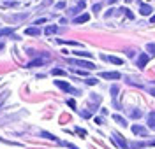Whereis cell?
<instances>
[{
	"label": "cell",
	"instance_id": "34",
	"mask_svg": "<svg viewBox=\"0 0 155 149\" xmlns=\"http://www.w3.org/2000/svg\"><path fill=\"white\" fill-rule=\"evenodd\" d=\"M152 95H153V97H155V89H152Z\"/></svg>",
	"mask_w": 155,
	"mask_h": 149
},
{
	"label": "cell",
	"instance_id": "31",
	"mask_svg": "<svg viewBox=\"0 0 155 149\" xmlns=\"http://www.w3.org/2000/svg\"><path fill=\"white\" fill-rule=\"evenodd\" d=\"M146 146H155V140H150V142H148Z\"/></svg>",
	"mask_w": 155,
	"mask_h": 149
},
{
	"label": "cell",
	"instance_id": "3",
	"mask_svg": "<svg viewBox=\"0 0 155 149\" xmlns=\"http://www.w3.org/2000/svg\"><path fill=\"white\" fill-rule=\"evenodd\" d=\"M55 84L58 86L60 89H63V91H67V93H78V89L71 88V84H67L65 81H55Z\"/></svg>",
	"mask_w": 155,
	"mask_h": 149
},
{
	"label": "cell",
	"instance_id": "2",
	"mask_svg": "<svg viewBox=\"0 0 155 149\" xmlns=\"http://www.w3.org/2000/svg\"><path fill=\"white\" fill-rule=\"evenodd\" d=\"M111 137H113V140H116V142H118V146H120L122 149H129V142H127V140H125L124 137L118 133V132H113V135H111Z\"/></svg>",
	"mask_w": 155,
	"mask_h": 149
},
{
	"label": "cell",
	"instance_id": "35",
	"mask_svg": "<svg viewBox=\"0 0 155 149\" xmlns=\"http://www.w3.org/2000/svg\"><path fill=\"white\" fill-rule=\"evenodd\" d=\"M2 48H4V44H2V42H0V49H2Z\"/></svg>",
	"mask_w": 155,
	"mask_h": 149
},
{
	"label": "cell",
	"instance_id": "6",
	"mask_svg": "<svg viewBox=\"0 0 155 149\" xmlns=\"http://www.w3.org/2000/svg\"><path fill=\"white\" fill-rule=\"evenodd\" d=\"M148 54H145V53H141V56L137 58V67H141V69H145L146 67V63H148Z\"/></svg>",
	"mask_w": 155,
	"mask_h": 149
},
{
	"label": "cell",
	"instance_id": "30",
	"mask_svg": "<svg viewBox=\"0 0 155 149\" xmlns=\"http://www.w3.org/2000/svg\"><path fill=\"white\" fill-rule=\"evenodd\" d=\"M42 23H46V18H42V20H37V21H35V25H42Z\"/></svg>",
	"mask_w": 155,
	"mask_h": 149
},
{
	"label": "cell",
	"instance_id": "9",
	"mask_svg": "<svg viewBox=\"0 0 155 149\" xmlns=\"http://www.w3.org/2000/svg\"><path fill=\"white\" fill-rule=\"evenodd\" d=\"M25 33H27V35H32V37H37V35H41V30L35 28V26H30V28L25 30Z\"/></svg>",
	"mask_w": 155,
	"mask_h": 149
},
{
	"label": "cell",
	"instance_id": "33",
	"mask_svg": "<svg viewBox=\"0 0 155 149\" xmlns=\"http://www.w3.org/2000/svg\"><path fill=\"white\" fill-rule=\"evenodd\" d=\"M115 2H116V0H109V4H115Z\"/></svg>",
	"mask_w": 155,
	"mask_h": 149
},
{
	"label": "cell",
	"instance_id": "8",
	"mask_svg": "<svg viewBox=\"0 0 155 149\" xmlns=\"http://www.w3.org/2000/svg\"><path fill=\"white\" fill-rule=\"evenodd\" d=\"M139 11H141V14H143V16H148L153 9H152L148 4H139Z\"/></svg>",
	"mask_w": 155,
	"mask_h": 149
},
{
	"label": "cell",
	"instance_id": "18",
	"mask_svg": "<svg viewBox=\"0 0 155 149\" xmlns=\"http://www.w3.org/2000/svg\"><path fill=\"white\" fill-rule=\"evenodd\" d=\"M76 54L78 56H88V58L92 56V53H86V51H76Z\"/></svg>",
	"mask_w": 155,
	"mask_h": 149
},
{
	"label": "cell",
	"instance_id": "25",
	"mask_svg": "<svg viewBox=\"0 0 155 149\" xmlns=\"http://www.w3.org/2000/svg\"><path fill=\"white\" fill-rule=\"evenodd\" d=\"M76 74H79V76H88V70H76Z\"/></svg>",
	"mask_w": 155,
	"mask_h": 149
},
{
	"label": "cell",
	"instance_id": "10",
	"mask_svg": "<svg viewBox=\"0 0 155 149\" xmlns=\"http://www.w3.org/2000/svg\"><path fill=\"white\" fill-rule=\"evenodd\" d=\"M148 126L152 130H155V110H152L150 116H148Z\"/></svg>",
	"mask_w": 155,
	"mask_h": 149
},
{
	"label": "cell",
	"instance_id": "14",
	"mask_svg": "<svg viewBox=\"0 0 155 149\" xmlns=\"http://www.w3.org/2000/svg\"><path fill=\"white\" fill-rule=\"evenodd\" d=\"M104 58H106V60H109L111 63H116V65H122V63H124L122 60H120V58H116V56H104Z\"/></svg>",
	"mask_w": 155,
	"mask_h": 149
},
{
	"label": "cell",
	"instance_id": "29",
	"mask_svg": "<svg viewBox=\"0 0 155 149\" xmlns=\"http://www.w3.org/2000/svg\"><path fill=\"white\" fill-rule=\"evenodd\" d=\"M93 11L99 12V11H101V4H95V5H93Z\"/></svg>",
	"mask_w": 155,
	"mask_h": 149
},
{
	"label": "cell",
	"instance_id": "21",
	"mask_svg": "<svg viewBox=\"0 0 155 149\" xmlns=\"http://www.w3.org/2000/svg\"><path fill=\"white\" fill-rule=\"evenodd\" d=\"M76 133H78V135H81V137H86V132H85L83 128H76Z\"/></svg>",
	"mask_w": 155,
	"mask_h": 149
},
{
	"label": "cell",
	"instance_id": "12",
	"mask_svg": "<svg viewBox=\"0 0 155 149\" xmlns=\"http://www.w3.org/2000/svg\"><path fill=\"white\" fill-rule=\"evenodd\" d=\"M88 20H90L88 14H81V16H78V18H74V23H86Z\"/></svg>",
	"mask_w": 155,
	"mask_h": 149
},
{
	"label": "cell",
	"instance_id": "7",
	"mask_svg": "<svg viewBox=\"0 0 155 149\" xmlns=\"http://www.w3.org/2000/svg\"><path fill=\"white\" fill-rule=\"evenodd\" d=\"M132 132H134L136 135H148V132H146V128H143V126H139V125H132Z\"/></svg>",
	"mask_w": 155,
	"mask_h": 149
},
{
	"label": "cell",
	"instance_id": "36",
	"mask_svg": "<svg viewBox=\"0 0 155 149\" xmlns=\"http://www.w3.org/2000/svg\"><path fill=\"white\" fill-rule=\"evenodd\" d=\"M127 2H131V0H127Z\"/></svg>",
	"mask_w": 155,
	"mask_h": 149
},
{
	"label": "cell",
	"instance_id": "17",
	"mask_svg": "<svg viewBox=\"0 0 155 149\" xmlns=\"http://www.w3.org/2000/svg\"><path fill=\"white\" fill-rule=\"evenodd\" d=\"M141 114H143V112H141V110H137V109H134L132 112H131V116H132V118H141Z\"/></svg>",
	"mask_w": 155,
	"mask_h": 149
},
{
	"label": "cell",
	"instance_id": "23",
	"mask_svg": "<svg viewBox=\"0 0 155 149\" xmlns=\"http://www.w3.org/2000/svg\"><path fill=\"white\" fill-rule=\"evenodd\" d=\"M86 84L93 86V84H97V79H92V77H88V79H86Z\"/></svg>",
	"mask_w": 155,
	"mask_h": 149
},
{
	"label": "cell",
	"instance_id": "11",
	"mask_svg": "<svg viewBox=\"0 0 155 149\" xmlns=\"http://www.w3.org/2000/svg\"><path fill=\"white\" fill-rule=\"evenodd\" d=\"M44 33H46V35H53V33H58V26H55V25H53V26H46V28H44Z\"/></svg>",
	"mask_w": 155,
	"mask_h": 149
},
{
	"label": "cell",
	"instance_id": "22",
	"mask_svg": "<svg viewBox=\"0 0 155 149\" xmlns=\"http://www.w3.org/2000/svg\"><path fill=\"white\" fill-rule=\"evenodd\" d=\"M146 49L150 51L152 54H155V44H148V46H146Z\"/></svg>",
	"mask_w": 155,
	"mask_h": 149
},
{
	"label": "cell",
	"instance_id": "16",
	"mask_svg": "<svg viewBox=\"0 0 155 149\" xmlns=\"http://www.w3.org/2000/svg\"><path fill=\"white\" fill-rule=\"evenodd\" d=\"M41 135L42 137H46V139H50V140H57V137L51 135V133H48V132H41Z\"/></svg>",
	"mask_w": 155,
	"mask_h": 149
},
{
	"label": "cell",
	"instance_id": "26",
	"mask_svg": "<svg viewBox=\"0 0 155 149\" xmlns=\"http://www.w3.org/2000/svg\"><path fill=\"white\" fill-rule=\"evenodd\" d=\"M67 105H69V107H76V102H74V100H67Z\"/></svg>",
	"mask_w": 155,
	"mask_h": 149
},
{
	"label": "cell",
	"instance_id": "27",
	"mask_svg": "<svg viewBox=\"0 0 155 149\" xmlns=\"http://www.w3.org/2000/svg\"><path fill=\"white\" fill-rule=\"evenodd\" d=\"M81 116H83V118H90V116H92V114H90V112H88V110H83V112H81Z\"/></svg>",
	"mask_w": 155,
	"mask_h": 149
},
{
	"label": "cell",
	"instance_id": "5",
	"mask_svg": "<svg viewBox=\"0 0 155 149\" xmlns=\"http://www.w3.org/2000/svg\"><path fill=\"white\" fill-rule=\"evenodd\" d=\"M101 77L102 79H120V74L118 72H101Z\"/></svg>",
	"mask_w": 155,
	"mask_h": 149
},
{
	"label": "cell",
	"instance_id": "32",
	"mask_svg": "<svg viewBox=\"0 0 155 149\" xmlns=\"http://www.w3.org/2000/svg\"><path fill=\"white\" fill-rule=\"evenodd\" d=\"M150 21H152V23H155V16H152V20H150Z\"/></svg>",
	"mask_w": 155,
	"mask_h": 149
},
{
	"label": "cell",
	"instance_id": "24",
	"mask_svg": "<svg viewBox=\"0 0 155 149\" xmlns=\"http://www.w3.org/2000/svg\"><path fill=\"white\" fill-rule=\"evenodd\" d=\"M116 93H118V88L113 86V88H111V95H113V98H116Z\"/></svg>",
	"mask_w": 155,
	"mask_h": 149
},
{
	"label": "cell",
	"instance_id": "13",
	"mask_svg": "<svg viewBox=\"0 0 155 149\" xmlns=\"http://www.w3.org/2000/svg\"><path fill=\"white\" fill-rule=\"evenodd\" d=\"M113 119L118 123V125H122V126H125V125H127V121H125L122 116H118V114H113Z\"/></svg>",
	"mask_w": 155,
	"mask_h": 149
},
{
	"label": "cell",
	"instance_id": "4",
	"mask_svg": "<svg viewBox=\"0 0 155 149\" xmlns=\"http://www.w3.org/2000/svg\"><path fill=\"white\" fill-rule=\"evenodd\" d=\"M48 60H50V56H48V54H44V56L34 60V61H28V63H27V67H28V69H32V67H41L42 63H44V61H48Z\"/></svg>",
	"mask_w": 155,
	"mask_h": 149
},
{
	"label": "cell",
	"instance_id": "20",
	"mask_svg": "<svg viewBox=\"0 0 155 149\" xmlns=\"http://www.w3.org/2000/svg\"><path fill=\"white\" fill-rule=\"evenodd\" d=\"M125 12V14H127V18H129V20H134V14H132V12H131V11L129 9H122Z\"/></svg>",
	"mask_w": 155,
	"mask_h": 149
},
{
	"label": "cell",
	"instance_id": "1",
	"mask_svg": "<svg viewBox=\"0 0 155 149\" xmlns=\"http://www.w3.org/2000/svg\"><path fill=\"white\" fill-rule=\"evenodd\" d=\"M69 63H73V65H79V67H85L86 70H93V69H95V65H93L92 61H85V60H69Z\"/></svg>",
	"mask_w": 155,
	"mask_h": 149
},
{
	"label": "cell",
	"instance_id": "19",
	"mask_svg": "<svg viewBox=\"0 0 155 149\" xmlns=\"http://www.w3.org/2000/svg\"><path fill=\"white\" fill-rule=\"evenodd\" d=\"M51 74H53V76H63L65 72H63V70H60V69H53Z\"/></svg>",
	"mask_w": 155,
	"mask_h": 149
},
{
	"label": "cell",
	"instance_id": "28",
	"mask_svg": "<svg viewBox=\"0 0 155 149\" xmlns=\"http://www.w3.org/2000/svg\"><path fill=\"white\" fill-rule=\"evenodd\" d=\"M63 7H65V2H58L57 4V9H63Z\"/></svg>",
	"mask_w": 155,
	"mask_h": 149
},
{
	"label": "cell",
	"instance_id": "15",
	"mask_svg": "<svg viewBox=\"0 0 155 149\" xmlns=\"http://www.w3.org/2000/svg\"><path fill=\"white\" fill-rule=\"evenodd\" d=\"M12 28H2L0 30V37H5V35H12Z\"/></svg>",
	"mask_w": 155,
	"mask_h": 149
}]
</instances>
